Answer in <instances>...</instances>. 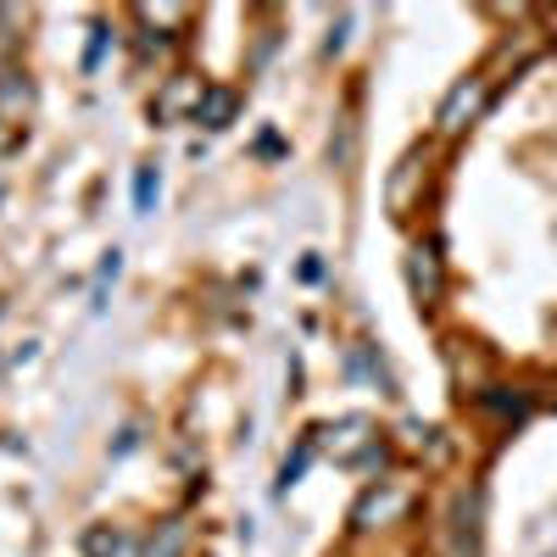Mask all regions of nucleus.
<instances>
[{"instance_id": "obj_1", "label": "nucleus", "mask_w": 557, "mask_h": 557, "mask_svg": "<svg viewBox=\"0 0 557 557\" xmlns=\"http://www.w3.org/2000/svg\"><path fill=\"white\" fill-rule=\"evenodd\" d=\"M312 446H323L335 462H380V457H385V446H380V435H374V418H362V412L341 418V424L312 430Z\"/></svg>"}, {"instance_id": "obj_2", "label": "nucleus", "mask_w": 557, "mask_h": 557, "mask_svg": "<svg viewBox=\"0 0 557 557\" xmlns=\"http://www.w3.org/2000/svg\"><path fill=\"white\" fill-rule=\"evenodd\" d=\"M491 107V78L485 73H474V78H462L451 96L441 101V117H435V128L446 134V139H457L469 123H480V112Z\"/></svg>"}, {"instance_id": "obj_3", "label": "nucleus", "mask_w": 557, "mask_h": 557, "mask_svg": "<svg viewBox=\"0 0 557 557\" xmlns=\"http://www.w3.org/2000/svg\"><path fill=\"white\" fill-rule=\"evenodd\" d=\"M407 513H412V491L380 480L374 491L351 507V524H357V530H385V524H396V519H407Z\"/></svg>"}, {"instance_id": "obj_4", "label": "nucleus", "mask_w": 557, "mask_h": 557, "mask_svg": "<svg viewBox=\"0 0 557 557\" xmlns=\"http://www.w3.org/2000/svg\"><path fill=\"white\" fill-rule=\"evenodd\" d=\"M407 290H412L418 307H435L446 296V268H441V251L430 240H418L407 251Z\"/></svg>"}, {"instance_id": "obj_5", "label": "nucleus", "mask_w": 557, "mask_h": 557, "mask_svg": "<svg viewBox=\"0 0 557 557\" xmlns=\"http://www.w3.org/2000/svg\"><path fill=\"white\" fill-rule=\"evenodd\" d=\"M201 96H207V84H201L196 73H173V78L162 84V96L151 101V117H157V123H178V117H190V123H196Z\"/></svg>"}, {"instance_id": "obj_6", "label": "nucleus", "mask_w": 557, "mask_h": 557, "mask_svg": "<svg viewBox=\"0 0 557 557\" xmlns=\"http://www.w3.org/2000/svg\"><path fill=\"white\" fill-rule=\"evenodd\" d=\"M480 513H485V496L480 485L462 491L451 507V535H457V557H480Z\"/></svg>"}, {"instance_id": "obj_7", "label": "nucleus", "mask_w": 557, "mask_h": 557, "mask_svg": "<svg viewBox=\"0 0 557 557\" xmlns=\"http://www.w3.org/2000/svg\"><path fill=\"white\" fill-rule=\"evenodd\" d=\"M84 557H146V541L123 524H96L84 535Z\"/></svg>"}, {"instance_id": "obj_8", "label": "nucleus", "mask_w": 557, "mask_h": 557, "mask_svg": "<svg viewBox=\"0 0 557 557\" xmlns=\"http://www.w3.org/2000/svg\"><path fill=\"white\" fill-rule=\"evenodd\" d=\"M235 112H240V96H235V89H228V84H207V96H201V112H196V123L201 128H228V123H235Z\"/></svg>"}, {"instance_id": "obj_9", "label": "nucleus", "mask_w": 557, "mask_h": 557, "mask_svg": "<svg viewBox=\"0 0 557 557\" xmlns=\"http://www.w3.org/2000/svg\"><path fill=\"white\" fill-rule=\"evenodd\" d=\"M190 552V519H162L146 535V557H184Z\"/></svg>"}, {"instance_id": "obj_10", "label": "nucleus", "mask_w": 557, "mask_h": 557, "mask_svg": "<svg viewBox=\"0 0 557 557\" xmlns=\"http://www.w3.org/2000/svg\"><path fill=\"white\" fill-rule=\"evenodd\" d=\"M0 107H7V123L23 117V112H34V84H28V73L0 67Z\"/></svg>"}, {"instance_id": "obj_11", "label": "nucleus", "mask_w": 557, "mask_h": 557, "mask_svg": "<svg viewBox=\"0 0 557 557\" xmlns=\"http://www.w3.org/2000/svg\"><path fill=\"white\" fill-rule=\"evenodd\" d=\"M424 168H430V162H424V151H407V157H401V173L391 178V190H385L396 218H407V207H412V178L424 173Z\"/></svg>"}, {"instance_id": "obj_12", "label": "nucleus", "mask_w": 557, "mask_h": 557, "mask_svg": "<svg viewBox=\"0 0 557 557\" xmlns=\"http://www.w3.org/2000/svg\"><path fill=\"white\" fill-rule=\"evenodd\" d=\"M157 196H162V173H157V168L146 162V168L134 173V212H139V218H151Z\"/></svg>"}, {"instance_id": "obj_13", "label": "nucleus", "mask_w": 557, "mask_h": 557, "mask_svg": "<svg viewBox=\"0 0 557 557\" xmlns=\"http://www.w3.org/2000/svg\"><path fill=\"white\" fill-rule=\"evenodd\" d=\"M17 51H23V23L12 7H0V67H12Z\"/></svg>"}, {"instance_id": "obj_14", "label": "nucleus", "mask_w": 557, "mask_h": 557, "mask_svg": "<svg viewBox=\"0 0 557 557\" xmlns=\"http://www.w3.org/2000/svg\"><path fill=\"white\" fill-rule=\"evenodd\" d=\"M312 451H318V446H312V435H307V441H301V446H296V451H290L285 462H278V496H285V491H290V485H296V480L307 474V462H312Z\"/></svg>"}, {"instance_id": "obj_15", "label": "nucleus", "mask_w": 557, "mask_h": 557, "mask_svg": "<svg viewBox=\"0 0 557 557\" xmlns=\"http://www.w3.org/2000/svg\"><path fill=\"white\" fill-rule=\"evenodd\" d=\"M139 23H162V28H190V7H134Z\"/></svg>"}, {"instance_id": "obj_16", "label": "nucleus", "mask_w": 557, "mask_h": 557, "mask_svg": "<svg viewBox=\"0 0 557 557\" xmlns=\"http://www.w3.org/2000/svg\"><path fill=\"white\" fill-rule=\"evenodd\" d=\"M107 45H112V23H96L89 28V51H84V73H96L101 57H107Z\"/></svg>"}, {"instance_id": "obj_17", "label": "nucleus", "mask_w": 557, "mask_h": 557, "mask_svg": "<svg viewBox=\"0 0 557 557\" xmlns=\"http://www.w3.org/2000/svg\"><path fill=\"white\" fill-rule=\"evenodd\" d=\"M23 146V134H17V123H7V117H0V162H7L12 151Z\"/></svg>"}]
</instances>
